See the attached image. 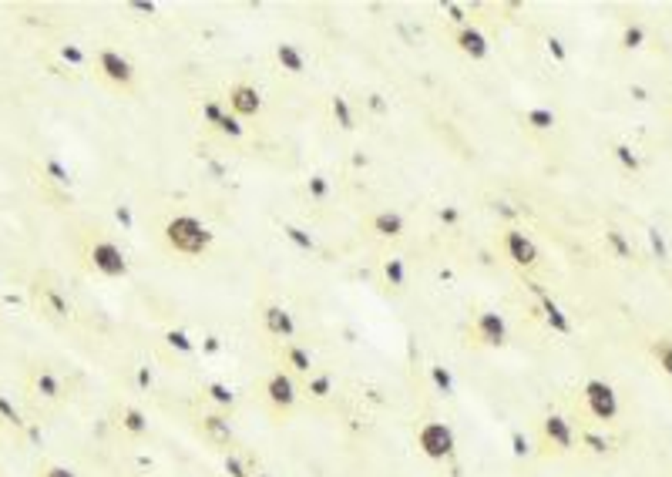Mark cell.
Wrapping results in <instances>:
<instances>
[{
	"instance_id": "cell-7",
	"label": "cell",
	"mask_w": 672,
	"mask_h": 477,
	"mask_svg": "<svg viewBox=\"0 0 672 477\" xmlns=\"http://www.w3.org/2000/svg\"><path fill=\"white\" fill-rule=\"evenodd\" d=\"M504 252H508V259L521 269H531L538 263V246L531 242V235L521 229H504Z\"/></svg>"
},
{
	"instance_id": "cell-17",
	"label": "cell",
	"mask_w": 672,
	"mask_h": 477,
	"mask_svg": "<svg viewBox=\"0 0 672 477\" xmlns=\"http://www.w3.org/2000/svg\"><path fill=\"white\" fill-rule=\"evenodd\" d=\"M202 427H205V434H209V440H215V444H232V423H229V417L226 414H205L202 417Z\"/></svg>"
},
{
	"instance_id": "cell-43",
	"label": "cell",
	"mask_w": 672,
	"mask_h": 477,
	"mask_svg": "<svg viewBox=\"0 0 672 477\" xmlns=\"http://www.w3.org/2000/svg\"><path fill=\"white\" fill-rule=\"evenodd\" d=\"M444 10L451 14L454 24H461V27H464V7H461V3H444Z\"/></svg>"
},
{
	"instance_id": "cell-1",
	"label": "cell",
	"mask_w": 672,
	"mask_h": 477,
	"mask_svg": "<svg viewBox=\"0 0 672 477\" xmlns=\"http://www.w3.org/2000/svg\"><path fill=\"white\" fill-rule=\"evenodd\" d=\"M165 242L182 256H205L212 246V232L195 215H175L165 222Z\"/></svg>"
},
{
	"instance_id": "cell-42",
	"label": "cell",
	"mask_w": 672,
	"mask_h": 477,
	"mask_svg": "<svg viewBox=\"0 0 672 477\" xmlns=\"http://www.w3.org/2000/svg\"><path fill=\"white\" fill-rule=\"evenodd\" d=\"M0 414H3V417H7V420H14V423H20L17 407H14V403L7 400V397H0Z\"/></svg>"
},
{
	"instance_id": "cell-2",
	"label": "cell",
	"mask_w": 672,
	"mask_h": 477,
	"mask_svg": "<svg viewBox=\"0 0 672 477\" xmlns=\"http://www.w3.org/2000/svg\"><path fill=\"white\" fill-rule=\"evenodd\" d=\"M417 447H421V454L427 460H447L458 447V437L444 420H427L417 430Z\"/></svg>"
},
{
	"instance_id": "cell-8",
	"label": "cell",
	"mask_w": 672,
	"mask_h": 477,
	"mask_svg": "<svg viewBox=\"0 0 672 477\" xmlns=\"http://www.w3.org/2000/svg\"><path fill=\"white\" fill-rule=\"evenodd\" d=\"M263 393H266V400L272 403L276 410H289V407L296 403V397H299V386H296V380H292V373L276 370V373H269Z\"/></svg>"
},
{
	"instance_id": "cell-25",
	"label": "cell",
	"mask_w": 672,
	"mask_h": 477,
	"mask_svg": "<svg viewBox=\"0 0 672 477\" xmlns=\"http://www.w3.org/2000/svg\"><path fill=\"white\" fill-rule=\"evenodd\" d=\"M165 343L172 346V350H178V353H195V340L185 329H169V333H165Z\"/></svg>"
},
{
	"instance_id": "cell-28",
	"label": "cell",
	"mask_w": 672,
	"mask_h": 477,
	"mask_svg": "<svg viewBox=\"0 0 672 477\" xmlns=\"http://www.w3.org/2000/svg\"><path fill=\"white\" fill-rule=\"evenodd\" d=\"M44 175H47L54 185H71V172H68V165H61L58 158H47V162H44Z\"/></svg>"
},
{
	"instance_id": "cell-29",
	"label": "cell",
	"mask_w": 672,
	"mask_h": 477,
	"mask_svg": "<svg viewBox=\"0 0 672 477\" xmlns=\"http://www.w3.org/2000/svg\"><path fill=\"white\" fill-rule=\"evenodd\" d=\"M430 383L441 390L444 397H451V393H454V377H451V370H447V366H430Z\"/></svg>"
},
{
	"instance_id": "cell-3",
	"label": "cell",
	"mask_w": 672,
	"mask_h": 477,
	"mask_svg": "<svg viewBox=\"0 0 672 477\" xmlns=\"http://www.w3.org/2000/svg\"><path fill=\"white\" fill-rule=\"evenodd\" d=\"M585 403H588V410H592V417L602 420V423H609V420L618 417V393H615L612 383L605 380H588L585 383Z\"/></svg>"
},
{
	"instance_id": "cell-26",
	"label": "cell",
	"mask_w": 672,
	"mask_h": 477,
	"mask_svg": "<svg viewBox=\"0 0 672 477\" xmlns=\"http://www.w3.org/2000/svg\"><path fill=\"white\" fill-rule=\"evenodd\" d=\"M612 155H615V158H618V165H622L625 172H639V169H642V162H639V155H635L632 148H629V145H622V141H618V145H615V148H612Z\"/></svg>"
},
{
	"instance_id": "cell-5",
	"label": "cell",
	"mask_w": 672,
	"mask_h": 477,
	"mask_svg": "<svg viewBox=\"0 0 672 477\" xmlns=\"http://www.w3.org/2000/svg\"><path fill=\"white\" fill-rule=\"evenodd\" d=\"M97 71L108 77L111 84H118V88H132L134 81V64L121 51H111V47L97 51Z\"/></svg>"
},
{
	"instance_id": "cell-9",
	"label": "cell",
	"mask_w": 672,
	"mask_h": 477,
	"mask_svg": "<svg viewBox=\"0 0 672 477\" xmlns=\"http://www.w3.org/2000/svg\"><path fill=\"white\" fill-rule=\"evenodd\" d=\"M229 111L235 118H252L263 111V95L252 84H232L229 88Z\"/></svg>"
},
{
	"instance_id": "cell-11",
	"label": "cell",
	"mask_w": 672,
	"mask_h": 477,
	"mask_svg": "<svg viewBox=\"0 0 672 477\" xmlns=\"http://www.w3.org/2000/svg\"><path fill=\"white\" fill-rule=\"evenodd\" d=\"M454 40H458V51L467 54L471 61H484V58H487V51H491V44H487V38H484V31H480V27H471V24H464Z\"/></svg>"
},
{
	"instance_id": "cell-32",
	"label": "cell",
	"mask_w": 672,
	"mask_h": 477,
	"mask_svg": "<svg viewBox=\"0 0 672 477\" xmlns=\"http://www.w3.org/2000/svg\"><path fill=\"white\" fill-rule=\"evenodd\" d=\"M215 132L229 134V138H242V132H246V128H242V118H235V115H232V111H226V115H222V121H219V128H215Z\"/></svg>"
},
{
	"instance_id": "cell-20",
	"label": "cell",
	"mask_w": 672,
	"mask_h": 477,
	"mask_svg": "<svg viewBox=\"0 0 672 477\" xmlns=\"http://www.w3.org/2000/svg\"><path fill=\"white\" fill-rule=\"evenodd\" d=\"M121 427L134 434V437H141V434H148V417L138 410V407H125L121 410Z\"/></svg>"
},
{
	"instance_id": "cell-41",
	"label": "cell",
	"mask_w": 672,
	"mask_h": 477,
	"mask_svg": "<svg viewBox=\"0 0 672 477\" xmlns=\"http://www.w3.org/2000/svg\"><path fill=\"white\" fill-rule=\"evenodd\" d=\"M366 104H370V111H373V115H386V111H390V104L384 101V95H370V97H366Z\"/></svg>"
},
{
	"instance_id": "cell-46",
	"label": "cell",
	"mask_w": 672,
	"mask_h": 477,
	"mask_svg": "<svg viewBox=\"0 0 672 477\" xmlns=\"http://www.w3.org/2000/svg\"><path fill=\"white\" fill-rule=\"evenodd\" d=\"M515 454H528V440H521V434H515Z\"/></svg>"
},
{
	"instance_id": "cell-31",
	"label": "cell",
	"mask_w": 672,
	"mask_h": 477,
	"mask_svg": "<svg viewBox=\"0 0 672 477\" xmlns=\"http://www.w3.org/2000/svg\"><path fill=\"white\" fill-rule=\"evenodd\" d=\"M44 296H47V309H51L54 316H71V303H68V299L61 296L58 289L47 286V289H44Z\"/></svg>"
},
{
	"instance_id": "cell-34",
	"label": "cell",
	"mask_w": 672,
	"mask_h": 477,
	"mask_svg": "<svg viewBox=\"0 0 672 477\" xmlns=\"http://www.w3.org/2000/svg\"><path fill=\"white\" fill-rule=\"evenodd\" d=\"M222 115H226V108H222L219 101H205V104H202V121H205V125H212V128H219Z\"/></svg>"
},
{
	"instance_id": "cell-35",
	"label": "cell",
	"mask_w": 672,
	"mask_h": 477,
	"mask_svg": "<svg viewBox=\"0 0 672 477\" xmlns=\"http://www.w3.org/2000/svg\"><path fill=\"white\" fill-rule=\"evenodd\" d=\"M38 390L44 393V397H58V393H61L58 377H51L47 370H44V373H38Z\"/></svg>"
},
{
	"instance_id": "cell-22",
	"label": "cell",
	"mask_w": 672,
	"mask_h": 477,
	"mask_svg": "<svg viewBox=\"0 0 672 477\" xmlns=\"http://www.w3.org/2000/svg\"><path fill=\"white\" fill-rule=\"evenodd\" d=\"M306 390L316 397V400H323V397L333 393V377H329V373H316V370H313V373L306 377Z\"/></svg>"
},
{
	"instance_id": "cell-23",
	"label": "cell",
	"mask_w": 672,
	"mask_h": 477,
	"mask_svg": "<svg viewBox=\"0 0 672 477\" xmlns=\"http://www.w3.org/2000/svg\"><path fill=\"white\" fill-rule=\"evenodd\" d=\"M283 235H286L296 249H303V252H316V239H313L306 229H299V226H283Z\"/></svg>"
},
{
	"instance_id": "cell-18",
	"label": "cell",
	"mask_w": 672,
	"mask_h": 477,
	"mask_svg": "<svg viewBox=\"0 0 672 477\" xmlns=\"http://www.w3.org/2000/svg\"><path fill=\"white\" fill-rule=\"evenodd\" d=\"M329 111H333V121H336L343 132H353V128H357V115H353V108H350V101H346L343 95L329 97Z\"/></svg>"
},
{
	"instance_id": "cell-6",
	"label": "cell",
	"mask_w": 672,
	"mask_h": 477,
	"mask_svg": "<svg viewBox=\"0 0 672 477\" xmlns=\"http://www.w3.org/2000/svg\"><path fill=\"white\" fill-rule=\"evenodd\" d=\"M474 340L480 346H504L508 343V320L494 309H480L474 316Z\"/></svg>"
},
{
	"instance_id": "cell-49",
	"label": "cell",
	"mask_w": 672,
	"mask_h": 477,
	"mask_svg": "<svg viewBox=\"0 0 672 477\" xmlns=\"http://www.w3.org/2000/svg\"><path fill=\"white\" fill-rule=\"evenodd\" d=\"M252 477H269V474H252Z\"/></svg>"
},
{
	"instance_id": "cell-33",
	"label": "cell",
	"mask_w": 672,
	"mask_h": 477,
	"mask_svg": "<svg viewBox=\"0 0 672 477\" xmlns=\"http://www.w3.org/2000/svg\"><path fill=\"white\" fill-rule=\"evenodd\" d=\"M653 353H655V360H659V366L672 377V340H659V343H653Z\"/></svg>"
},
{
	"instance_id": "cell-10",
	"label": "cell",
	"mask_w": 672,
	"mask_h": 477,
	"mask_svg": "<svg viewBox=\"0 0 672 477\" xmlns=\"http://www.w3.org/2000/svg\"><path fill=\"white\" fill-rule=\"evenodd\" d=\"M541 430H545V440L555 451H572L575 447V427H572V420L561 417V414H548L545 423H541Z\"/></svg>"
},
{
	"instance_id": "cell-16",
	"label": "cell",
	"mask_w": 672,
	"mask_h": 477,
	"mask_svg": "<svg viewBox=\"0 0 672 477\" xmlns=\"http://www.w3.org/2000/svg\"><path fill=\"white\" fill-rule=\"evenodd\" d=\"M283 363H286L292 373H303V377L313 373V353L299 343H286V350H283Z\"/></svg>"
},
{
	"instance_id": "cell-21",
	"label": "cell",
	"mask_w": 672,
	"mask_h": 477,
	"mask_svg": "<svg viewBox=\"0 0 672 477\" xmlns=\"http://www.w3.org/2000/svg\"><path fill=\"white\" fill-rule=\"evenodd\" d=\"M605 242H609V249H612L618 259H632V242L625 239V232L622 229H615L612 226V229L605 232Z\"/></svg>"
},
{
	"instance_id": "cell-38",
	"label": "cell",
	"mask_w": 672,
	"mask_h": 477,
	"mask_svg": "<svg viewBox=\"0 0 672 477\" xmlns=\"http://www.w3.org/2000/svg\"><path fill=\"white\" fill-rule=\"evenodd\" d=\"M649 242H653V249H655V256H659V259H669V246H666L662 232H659V229H649Z\"/></svg>"
},
{
	"instance_id": "cell-24",
	"label": "cell",
	"mask_w": 672,
	"mask_h": 477,
	"mask_svg": "<svg viewBox=\"0 0 672 477\" xmlns=\"http://www.w3.org/2000/svg\"><path fill=\"white\" fill-rule=\"evenodd\" d=\"M384 279L390 286L403 289L407 286V266H403V259H386L384 263Z\"/></svg>"
},
{
	"instance_id": "cell-14",
	"label": "cell",
	"mask_w": 672,
	"mask_h": 477,
	"mask_svg": "<svg viewBox=\"0 0 672 477\" xmlns=\"http://www.w3.org/2000/svg\"><path fill=\"white\" fill-rule=\"evenodd\" d=\"M531 289H535V296H538V303H541V313H545V320H548V326L552 329H558V333H572V320L561 313V306L545 292V289H538L535 283H531Z\"/></svg>"
},
{
	"instance_id": "cell-45",
	"label": "cell",
	"mask_w": 672,
	"mask_h": 477,
	"mask_svg": "<svg viewBox=\"0 0 672 477\" xmlns=\"http://www.w3.org/2000/svg\"><path fill=\"white\" fill-rule=\"evenodd\" d=\"M548 51H552V54H555L558 61H565V47H561V40H558V38L548 40Z\"/></svg>"
},
{
	"instance_id": "cell-27",
	"label": "cell",
	"mask_w": 672,
	"mask_h": 477,
	"mask_svg": "<svg viewBox=\"0 0 672 477\" xmlns=\"http://www.w3.org/2000/svg\"><path fill=\"white\" fill-rule=\"evenodd\" d=\"M646 44V27L642 24H629L625 31H622V47L625 51H639Z\"/></svg>"
},
{
	"instance_id": "cell-15",
	"label": "cell",
	"mask_w": 672,
	"mask_h": 477,
	"mask_svg": "<svg viewBox=\"0 0 672 477\" xmlns=\"http://www.w3.org/2000/svg\"><path fill=\"white\" fill-rule=\"evenodd\" d=\"M276 61L283 64V71H289V75H303L306 71V54L296 44H289V40L276 44Z\"/></svg>"
},
{
	"instance_id": "cell-47",
	"label": "cell",
	"mask_w": 672,
	"mask_h": 477,
	"mask_svg": "<svg viewBox=\"0 0 672 477\" xmlns=\"http://www.w3.org/2000/svg\"><path fill=\"white\" fill-rule=\"evenodd\" d=\"M441 219L444 222H458V209H441Z\"/></svg>"
},
{
	"instance_id": "cell-30",
	"label": "cell",
	"mask_w": 672,
	"mask_h": 477,
	"mask_svg": "<svg viewBox=\"0 0 672 477\" xmlns=\"http://www.w3.org/2000/svg\"><path fill=\"white\" fill-rule=\"evenodd\" d=\"M205 390H209V400H212V403H219L222 410H229L232 403H235V393H232L226 383H209Z\"/></svg>"
},
{
	"instance_id": "cell-37",
	"label": "cell",
	"mask_w": 672,
	"mask_h": 477,
	"mask_svg": "<svg viewBox=\"0 0 672 477\" xmlns=\"http://www.w3.org/2000/svg\"><path fill=\"white\" fill-rule=\"evenodd\" d=\"M327 191H329L327 175H313V178H309V195H313V198H327Z\"/></svg>"
},
{
	"instance_id": "cell-44",
	"label": "cell",
	"mask_w": 672,
	"mask_h": 477,
	"mask_svg": "<svg viewBox=\"0 0 672 477\" xmlns=\"http://www.w3.org/2000/svg\"><path fill=\"white\" fill-rule=\"evenodd\" d=\"M44 477H77V474H75V471H68V467H47Z\"/></svg>"
},
{
	"instance_id": "cell-48",
	"label": "cell",
	"mask_w": 672,
	"mask_h": 477,
	"mask_svg": "<svg viewBox=\"0 0 672 477\" xmlns=\"http://www.w3.org/2000/svg\"><path fill=\"white\" fill-rule=\"evenodd\" d=\"M134 10H141V14H152L155 10V3H132Z\"/></svg>"
},
{
	"instance_id": "cell-4",
	"label": "cell",
	"mask_w": 672,
	"mask_h": 477,
	"mask_svg": "<svg viewBox=\"0 0 672 477\" xmlns=\"http://www.w3.org/2000/svg\"><path fill=\"white\" fill-rule=\"evenodd\" d=\"M88 259H91V266H95L101 276H108V279H118V276L128 272L125 252H121L115 242H108V239H97L95 246H91V252H88Z\"/></svg>"
},
{
	"instance_id": "cell-36",
	"label": "cell",
	"mask_w": 672,
	"mask_h": 477,
	"mask_svg": "<svg viewBox=\"0 0 672 477\" xmlns=\"http://www.w3.org/2000/svg\"><path fill=\"white\" fill-rule=\"evenodd\" d=\"M226 471H229V477H252V471L246 467V460H239L235 454L226 458Z\"/></svg>"
},
{
	"instance_id": "cell-19",
	"label": "cell",
	"mask_w": 672,
	"mask_h": 477,
	"mask_svg": "<svg viewBox=\"0 0 672 477\" xmlns=\"http://www.w3.org/2000/svg\"><path fill=\"white\" fill-rule=\"evenodd\" d=\"M524 125L535 128V132H548V128L558 125V118L552 108H528V111H524Z\"/></svg>"
},
{
	"instance_id": "cell-13",
	"label": "cell",
	"mask_w": 672,
	"mask_h": 477,
	"mask_svg": "<svg viewBox=\"0 0 672 477\" xmlns=\"http://www.w3.org/2000/svg\"><path fill=\"white\" fill-rule=\"evenodd\" d=\"M370 229L377 232L380 239H400L403 232H407V222H403L400 212L384 209V212H377V215L370 219Z\"/></svg>"
},
{
	"instance_id": "cell-39",
	"label": "cell",
	"mask_w": 672,
	"mask_h": 477,
	"mask_svg": "<svg viewBox=\"0 0 672 477\" xmlns=\"http://www.w3.org/2000/svg\"><path fill=\"white\" fill-rule=\"evenodd\" d=\"M61 58L68 61V64H84V51H81L77 44H64V47H61Z\"/></svg>"
},
{
	"instance_id": "cell-40",
	"label": "cell",
	"mask_w": 672,
	"mask_h": 477,
	"mask_svg": "<svg viewBox=\"0 0 672 477\" xmlns=\"http://www.w3.org/2000/svg\"><path fill=\"white\" fill-rule=\"evenodd\" d=\"M581 440H585L592 451H598V454H602V451H609V440L602 437V434H581Z\"/></svg>"
},
{
	"instance_id": "cell-12",
	"label": "cell",
	"mask_w": 672,
	"mask_h": 477,
	"mask_svg": "<svg viewBox=\"0 0 672 477\" xmlns=\"http://www.w3.org/2000/svg\"><path fill=\"white\" fill-rule=\"evenodd\" d=\"M263 326H266V333L279 336V340H292L296 336V320L283 306H266L263 309Z\"/></svg>"
}]
</instances>
